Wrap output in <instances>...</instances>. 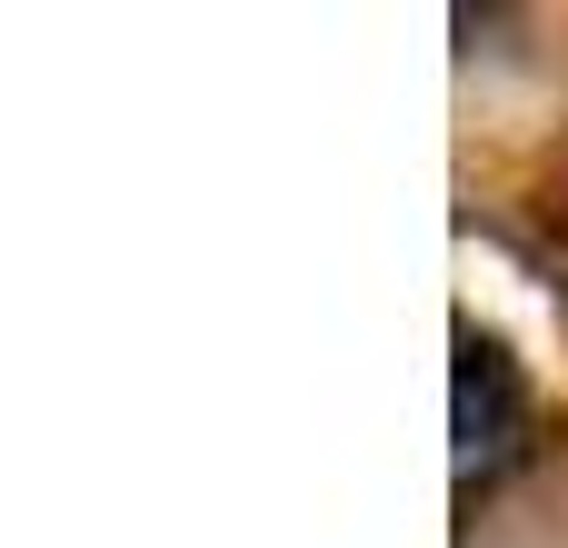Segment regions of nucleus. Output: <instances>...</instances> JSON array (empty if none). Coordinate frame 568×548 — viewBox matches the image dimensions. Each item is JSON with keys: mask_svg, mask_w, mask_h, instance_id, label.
<instances>
[{"mask_svg": "<svg viewBox=\"0 0 568 548\" xmlns=\"http://www.w3.org/2000/svg\"><path fill=\"white\" fill-rule=\"evenodd\" d=\"M519 429H529V389H519L509 349L479 339V329H459V469H469V479L499 469V459L519 449Z\"/></svg>", "mask_w": 568, "mask_h": 548, "instance_id": "1", "label": "nucleus"}]
</instances>
